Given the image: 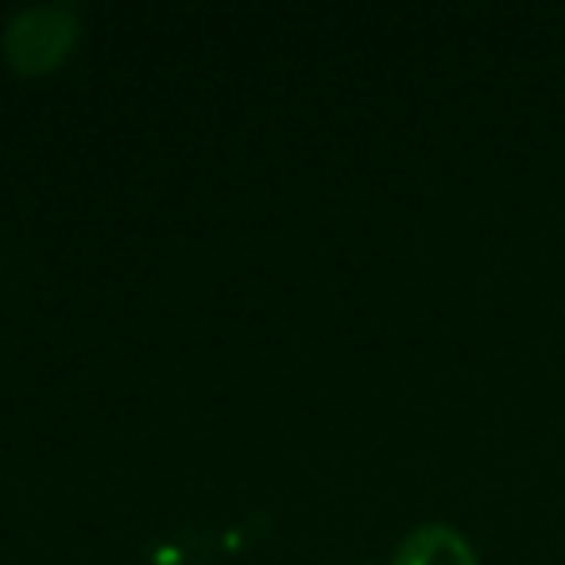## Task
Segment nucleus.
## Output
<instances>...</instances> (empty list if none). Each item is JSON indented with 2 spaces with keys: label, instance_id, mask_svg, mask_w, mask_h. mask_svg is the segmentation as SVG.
I'll return each instance as SVG.
<instances>
[{
  "label": "nucleus",
  "instance_id": "1",
  "mask_svg": "<svg viewBox=\"0 0 565 565\" xmlns=\"http://www.w3.org/2000/svg\"><path fill=\"white\" fill-rule=\"evenodd\" d=\"M78 43V17L66 4H35L9 20L4 28V58L17 74L40 78L71 58Z\"/></svg>",
  "mask_w": 565,
  "mask_h": 565
},
{
  "label": "nucleus",
  "instance_id": "2",
  "mask_svg": "<svg viewBox=\"0 0 565 565\" xmlns=\"http://www.w3.org/2000/svg\"><path fill=\"white\" fill-rule=\"evenodd\" d=\"M392 565H480V557L449 523H423L395 546Z\"/></svg>",
  "mask_w": 565,
  "mask_h": 565
}]
</instances>
